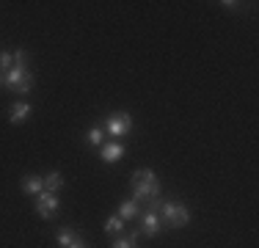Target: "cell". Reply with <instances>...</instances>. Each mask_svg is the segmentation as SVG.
I'll return each instance as SVG.
<instances>
[{"label": "cell", "mask_w": 259, "mask_h": 248, "mask_svg": "<svg viewBox=\"0 0 259 248\" xmlns=\"http://www.w3.org/2000/svg\"><path fill=\"white\" fill-rule=\"evenodd\" d=\"M130 188H133V198L138 204H155L160 196V182L157 174L152 169H138L130 177Z\"/></svg>", "instance_id": "cell-1"}, {"label": "cell", "mask_w": 259, "mask_h": 248, "mask_svg": "<svg viewBox=\"0 0 259 248\" xmlns=\"http://www.w3.org/2000/svg\"><path fill=\"white\" fill-rule=\"evenodd\" d=\"M155 213L160 215L163 226H171V229H182L190 221V210L182 201H155Z\"/></svg>", "instance_id": "cell-2"}, {"label": "cell", "mask_w": 259, "mask_h": 248, "mask_svg": "<svg viewBox=\"0 0 259 248\" xmlns=\"http://www.w3.org/2000/svg\"><path fill=\"white\" fill-rule=\"evenodd\" d=\"M3 83L9 86L14 94H28V91L33 89V74L28 69H22V66H11V69L3 74Z\"/></svg>", "instance_id": "cell-3"}, {"label": "cell", "mask_w": 259, "mask_h": 248, "mask_svg": "<svg viewBox=\"0 0 259 248\" xmlns=\"http://www.w3.org/2000/svg\"><path fill=\"white\" fill-rule=\"evenodd\" d=\"M105 130H108L113 138L127 135L130 130H133V116H127V113H113V116L108 119V124H105Z\"/></svg>", "instance_id": "cell-4"}, {"label": "cell", "mask_w": 259, "mask_h": 248, "mask_svg": "<svg viewBox=\"0 0 259 248\" xmlns=\"http://www.w3.org/2000/svg\"><path fill=\"white\" fill-rule=\"evenodd\" d=\"M36 213H39L41 218H55V213H58V198H55V193L41 190L39 198H36Z\"/></svg>", "instance_id": "cell-5"}, {"label": "cell", "mask_w": 259, "mask_h": 248, "mask_svg": "<svg viewBox=\"0 0 259 248\" xmlns=\"http://www.w3.org/2000/svg\"><path fill=\"white\" fill-rule=\"evenodd\" d=\"M163 232V221H160L157 213H146L144 215V226H141V234H146V237H157V234Z\"/></svg>", "instance_id": "cell-6"}, {"label": "cell", "mask_w": 259, "mask_h": 248, "mask_svg": "<svg viewBox=\"0 0 259 248\" xmlns=\"http://www.w3.org/2000/svg\"><path fill=\"white\" fill-rule=\"evenodd\" d=\"M22 190H25V193H41V190H45V177H36V174L22 177Z\"/></svg>", "instance_id": "cell-7"}, {"label": "cell", "mask_w": 259, "mask_h": 248, "mask_svg": "<svg viewBox=\"0 0 259 248\" xmlns=\"http://www.w3.org/2000/svg\"><path fill=\"white\" fill-rule=\"evenodd\" d=\"M28 116H30V105H28V102H17L14 108H11L9 121H11V124H25Z\"/></svg>", "instance_id": "cell-8"}, {"label": "cell", "mask_w": 259, "mask_h": 248, "mask_svg": "<svg viewBox=\"0 0 259 248\" xmlns=\"http://www.w3.org/2000/svg\"><path fill=\"white\" fill-rule=\"evenodd\" d=\"M121 154H124V146H121V144H105L102 146V160H105V163H116Z\"/></svg>", "instance_id": "cell-9"}, {"label": "cell", "mask_w": 259, "mask_h": 248, "mask_svg": "<svg viewBox=\"0 0 259 248\" xmlns=\"http://www.w3.org/2000/svg\"><path fill=\"white\" fill-rule=\"evenodd\" d=\"M64 188V177H61V171H50L45 177V190L47 193H55V190Z\"/></svg>", "instance_id": "cell-10"}, {"label": "cell", "mask_w": 259, "mask_h": 248, "mask_svg": "<svg viewBox=\"0 0 259 248\" xmlns=\"http://www.w3.org/2000/svg\"><path fill=\"white\" fill-rule=\"evenodd\" d=\"M135 215H138V201H135V198H130V201H121L119 218H121V221H130V218H135Z\"/></svg>", "instance_id": "cell-11"}, {"label": "cell", "mask_w": 259, "mask_h": 248, "mask_svg": "<svg viewBox=\"0 0 259 248\" xmlns=\"http://www.w3.org/2000/svg\"><path fill=\"white\" fill-rule=\"evenodd\" d=\"M138 237H141V229H135L133 234H127V237H119L113 243V248H138L135 243H138Z\"/></svg>", "instance_id": "cell-12"}, {"label": "cell", "mask_w": 259, "mask_h": 248, "mask_svg": "<svg viewBox=\"0 0 259 248\" xmlns=\"http://www.w3.org/2000/svg\"><path fill=\"white\" fill-rule=\"evenodd\" d=\"M75 240H80V232H72V229H61V232H58V243L64 248H69Z\"/></svg>", "instance_id": "cell-13"}, {"label": "cell", "mask_w": 259, "mask_h": 248, "mask_svg": "<svg viewBox=\"0 0 259 248\" xmlns=\"http://www.w3.org/2000/svg\"><path fill=\"white\" fill-rule=\"evenodd\" d=\"M121 229H124V221H121L119 215L105 221V232H108V234H121Z\"/></svg>", "instance_id": "cell-14"}, {"label": "cell", "mask_w": 259, "mask_h": 248, "mask_svg": "<svg viewBox=\"0 0 259 248\" xmlns=\"http://www.w3.org/2000/svg\"><path fill=\"white\" fill-rule=\"evenodd\" d=\"M11 66H14V55H9V53H0V72H9Z\"/></svg>", "instance_id": "cell-15"}, {"label": "cell", "mask_w": 259, "mask_h": 248, "mask_svg": "<svg viewBox=\"0 0 259 248\" xmlns=\"http://www.w3.org/2000/svg\"><path fill=\"white\" fill-rule=\"evenodd\" d=\"M25 64H28V50H17L14 53V66H22V69H25Z\"/></svg>", "instance_id": "cell-16"}, {"label": "cell", "mask_w": 259, "mask_h": 248, "mask_svg": "<svg viewBox=\"0 0 259 248\" xmlns=\"http://www.w3.org/2000/svg\"><path fill=\"white\" fill-rule=\"evenodd\" d=\"M102 127H94V130H91V133H89V144H102Z\"/></svg>", "instance_id": "cell-17"}, {"label": "cell", "mask_w": 259, "mask_h": 248, "mask_svg": "<svg viewBox=\"0 0 259 248\" xmlns=\"http://www.w3.org/2000/svg\"><path fill=\"white\" fill-rule=\"evenodd\" d=\"M69 248H85V243H83V237H80V240H75V243H72Z\"/></svg>", "instance_id": "cell-18"}, {"label": "cell", "mask_w": 259, "mask_h": 248, "mask_svg": "<svg viewBox=\"0 0 259 248\" xmlns=\"http://www.w3.org/2000/svg\"><path fill=\"white\" fill-rule=\"evenodd\" d=\"M0 83H3V77H0Z\"/></svg>", "instance_id": "cell-19"}]
</instances>
